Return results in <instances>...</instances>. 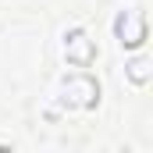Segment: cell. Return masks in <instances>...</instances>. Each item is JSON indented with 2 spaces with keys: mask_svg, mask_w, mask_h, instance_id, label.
I'll use <instances>...</instances> for the list:
<instances>
[{
  "mask_svg": "<svg viewBox=\"0 0 153 153\" xmlns=\"http://www.w3.org/2000/svg\"><path fill=\"white\" fill-rule=\"evenodd\" d=\"M146 68H150L146 61H135V64H128V75L135 78V82H146V78H150V71H146Z\"/></svg>",
  "mask_w": 153,
  "mask_h": 153,
  "instance_id": "obj_3",
  "label": "cell"
},
{
  "mask_svg": "<svg viewBox=\"0 0 153 153\" xmlns=\"http://www.w3.org/2000/svg\"><path fill=\"white\" fill-rule=\"evenodd\" d=\"M114 32H117V39H121V46H139V43L146 39V18H143V11H139V7L121 11Z\"/></svg>",
  "mask_w": 153,
  "mask_h": 153,
  "instance_id": "obj_1",
  "label": "cell"
},
{
  "mask_svg": "<svg viewBox=\"0 0 153 153\" xmlns=\"http://www.w3.org/2000/svg\"><path fill=\"white\" fill-rule=\"evenodd\" d=\"M64 53H68V61H71V64L85 68V64L93 61V43L85 39V32H71L68 43H64Z\"/></svg>",
  "mask_w": 153,
  "mask_h": 153,
  "instance_id": "obj_2",
  "label": "cell"
}]
</instances>
